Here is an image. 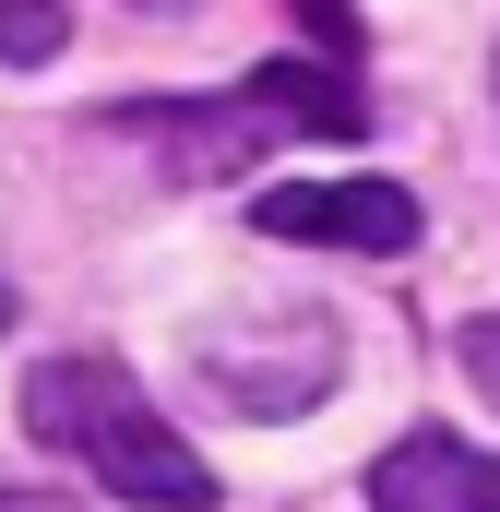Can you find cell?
Listing matches in <instances>:
<instances>
[{"label": "cell", "mask_w": 500, "mask_h": 512, "mask_svg": "<svg viewBox=\"0 0 500 512\" xmlns=\"http://www.w3.org/2000/svg\"><path fill=\"white\" fill-rule=\"evenodd\" d=\"M24 441L60 453L72 477H96L108 501L143 512H215V465L155 417V393L120 358H36L24 370Z\"/></svg>", "instance_id": "1"}, {"label": "cell", "mask_w": 500, "mask_h": 512, "mask_svg": "<svg viewBox=\"0 0 500 512\" xmlns=\"http://www.w3.org/2000/svg\"><path fill=\"white\" fill-rule=\"evenodd\" d=\"M191 370H203V393H215L227 417H310L322 393L346 382V334H334L322 310H274V322L203 334Z\"/></svg>", "instance_id": "2"}, {"label": "cell", "mask_w": 500, "mask_h": 512, "mask_svg": "<svg viewBox=\"0 0 500 512\" xmlns=\"http://www.w3.org/2000/svg\"><path fill=\"white\" fill-rule=\"evenodd\" d=\"M250 227L298 239V251L393 262V251H417V191L405 179H274V191H250Z\"/></svg>", "instance_id": "3"}, {"label": "cell", "mask_w": 500, "mask_h": 512, "mask_svg": "<svg viewBox=\"0 0 500 512\" xmlns=\"http://www.w3.org/2000/svg\"><path fill=\"white\" fill-rule=\"evenodd\" d=\"M370 512H500V453L453 429H405L370 465Z\"/></svg>", "instance_id": "4"}, {"label": "cell", "mask_w": 500, "mask_h": 512, "mask_svg": "<svg viewBox=\"0 0 500 512\" xmlns=\"http://www.w3.org/2000/svg\"><path fill=\"white\" fill-rule=\"evenodd\" d=\"M60 36H72V12H60V0H0V60H12V72H48V60H60Z\"/></svg>", "instance_id": "5"}, {"label": "cell", "mask_w": 500, "mask_h": 512, "mask_svg": "<svg viewBox=\"0 0 500 512\" xmlns=\"http://www.w3.org/2000/svg\"><path fill=\"white\" fill-rule=\"evenodd\" d=\"M453 370H465V382H477V393L500 405V310H477V322L453 334Z\"/></svg>", "instance_id": "6"}, {"label": "cell", "mask_w": 500, "mask_h": 512, "mask_svg": "<svg viewBox=\"0 0 500 512\" xmlns=\"http://www.w3.org/2000/svg\"><path fill=\"white\" fill-rule=\"evenodd\" d=\"M0 512H84V501H60V489H0Z\"/></svg>", "instance_id": "7"}]
</instances>
